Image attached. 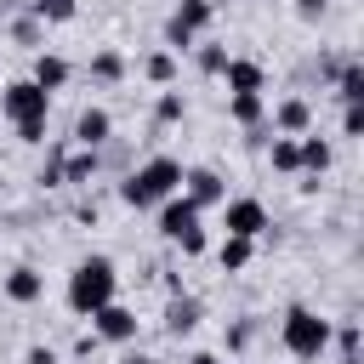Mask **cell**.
I'll return each mask as SVG.
<instances>
[{"label":"cell","instance_id":"1","mask_svg":"<svg viewBox=\"0 0 364 364\" xmlns=\"http://www.w3.org/2000/svg\"><path fill=\"white\" fill-rule=\"evenodd\" d=\"M176 188H182V165L159 154V159H148V165H136V171H131V176L119 182V199H125V205H136V210H148V205H159V199H171Z\"/></svg>","mask_w":364,"mask_h":364},{"label":"cell","instance_id":"2","mask_svg":"<svg viewBox=\"0 0 364 364\" xmlns=\"http://www.w3.org/2000/svg\"><path fill=\"white\" fill-rule=\"evenodd\" d=\"M114 290H119V273H114L108 256H85V262L68 273V307L85 313V318H91L102 301H114Z\"/></svg>","mask_w":364,"mask_h":364},{"label":"cell","instance_id":"3","mask_svg":"<svg viewBox=\"0 0 364 364\" xmlns=\"http://www.w3.org/2000/svg\"><path fill=\"white\" fill-rule=\"evenodd\" d=\"M279 341H284V353H296V358H318V353L330 347V318H318L313 307H290L284 324H279Z\"/></svg>","mask_w":364,"mask_h":364},{"label":"cell","instance_id":"4","mask_svg":"<svg viewBox=\"0 0 364 364\" xmlns=\"http://www.w3.org/2000/svg\"><path fill=\"white\" fill-rule=\"evenodd\" d=\"M0 108H6V119H11V125H23V119H46L51 91H40L34 80H11V85L0 91Z\"/></svg>","mask_w":364,"mask_h":364},{"label":"cell","instance_id":"5","mask_svg":"<svg viewBox=\"0 0 364 364\" xmlns=\"http://www.w3.org/2000/svg\"><path fill=\"white\" fill-rule=\"evenodd\" d=\"M210 11H216V0H182V6H176V17L165 23V46H171V51H188V46H193V34L210 23Z\"/></svg>","mask_w":364,"mask_h":364},{"label":"cell","instance_id":"6","mask_svg":"<svg viewBox=\"0 0 364 364\" xmlns=\"http://www.w3.org/2000/svg\"><path fill=\"white\" fill-rule=\"evenodd\" d=\"M91 336H97V341H131V336H136V313L119 307V301H102V307L91 313Z\"/></svg>","mask_w":364,"mask_h":364},{"label":"cell","instance_id":"7","mask_svg":"<svg viewBox=\"0 0 364 364\" xmlns=\"http://www.w3.org/2000/svg\"><path fill=\"white\" fill-rule=\"evenodd\" d=\"M222 222H228V233L256 239L267 228V210H262V199H222Z\"/></svg>","mask_w":364,"mask_h":364},{"label":"cell","instance_id":"8","mask_svg":"<svg viewBox=\"0 0 364 364\" xmlns=\"http://www.w3.org/2000/svg\"><path fill=\"white\" fill-rule=\"evenodd\" d=\"M182 193L205 210V205H222L228 199V182L216 176V171H205V165H193V171H182Z\"/></svg>","mask_w":364,"mask_h":364},{"label":"cell","instance_id":"9","mask_svg":"<svg viewBox=\"0 0 364 364\" xmlns=\"http://www.w3.org/2000/svg\"><path fill=\"white\" fill-rule=\"evenodd\" d=\"M188 228H199V205H193L188 193H182V199H176V193L159 199V233H165V239H182Z\"/></svg>","mask_w":364,"mask_h":364},{"label":"cell","instance_id":"10","mask_svg":"<svg viewBox=\"0 0 364 364\" xmlns=\"http://www.w3.org/2000/svg\"><path fill=\"white\" fill-rule=\"evenodd\" d=\"M108 131H114L108 108H85V114L74 119V142H80V148H97V142H108Z\"/></svg>","mask_w":364,"mask_h":364},{"label":"cell","instance_id":"11","mask_svg":"<svg viewBox=\"0 0 364 364\" xmlns=\"http://www.w3.org/2000/svg\"><path fill=\"white\" fill-rule=\"evenodd\" d=\"M40 290H46V279H40L34 267H11V273H6V296H11L17 307H28V301H40Z\"/></svg>","mask_w":364,"mask_h":364},{"label":"cell","instance_id":"12","mask_svg":"<svg viewBox=\"0 0 364 364\" xmlns=\"http://www.w3.org/2000/svg\"><path fill=\"white\" fill-rule=\"evenodd\" d=\"M307 119H313V108H307L301 97H290V102H279V108H273V131H284V136H301V131H307Z\"/></svg>","mask_w":364,"mask_h":364},{"label":"cell","instance_id":"13","mask_svg":"<svg viewBox=\"0 0 364 364\" xmlns=\"http://www.w3.org/2000/svg\"><path fill=\"white\" fill-rule=\"evenodd\" d=\"M222 80H228V91H262V68L245 63V57H228L222 63Z\"/></svg>","mask_w":364,"mask_h":364},{"label":"cell","instance_id":"14","mask_svg":"<svg viewBox=\"0 0 364 364\" xmlns=\"http://www.w3.org/2000/svg\"><path fill=\"white\" fill-rule=\"evenodd\" d=\"M193 324H199V301H193V296H171V307H165V330H171V336H188Z\"/></svg>","mask_w":364,"mask_h":364},{"label":"cell","instance_id":"15","mask_svg":"<svg viewBox=\"0 0 364 364\" xmlns=\"http://www.w3.org/2000/svg\"><path fill=\"white\" fill-rule=\"evenodd\" d=\"M63 80H68V63L51 57V51H40V57H34V85H40V91H57Z\"/></svg>","mask_w":364,"mask_h":364},{"label":"cell","instance_id":"16","mask_svg":"<svg viewBox=\"0 0 364 364\" xmlns=\"http://www.w3.org/2000/svg\"><path fill=\"white\" fill-rule=\"evenodd\" d=\"M336 97H341V102H364V68H358V63H347V68L336 74Z\"/></svg>","mask_w":364,"mask_h":364},{"label":"cell","instance_id":"17","mask_svg":"<svg viewBox=\"0 0 364 364\" xmlns=\"http://www.w3.org/2000/svg\"><path fill=\"white\" fill-rule=\"evenodd\" d=\"M216 256H222V273H239V267L250 262V239H239V233H228Z\"/></svg>","mask_w":364,"mask_h":364},{"label":"cell","instance_id":"18","mask_svg":"<svg viewBox=\"0 0 364 364\" xmlns=\"http://www.w3.org/2000/svg\"><path fill=\"white\" fill-rule=\"evenodd\" d=\"M296 148H301V171H307V176H318V171L330 165V142H318V136H307V142H296Z\"/></svg>","mask_w":364,"mask_h":364},{"label":"cell","instance_id":"19","mask_svg":"<svg viewBox=\"0 0 364 364\" xmlns=\"http://www.w3.org/2000/svg\"><path fill=\"white\" fill-rule=\"evenodd\" d=\"M91 171H97V148H80V154L63 159V182H85Z\"/></svg>","mask_w":364,"mask_h":364},{"label":"cell","instance_id":"20","mask_svg":"<svg viewBox=\"0 0 364 364\" xmlns=\"http://www.w3.org/2000/svg\"><path fill=\"white\" fill-rule=\"evenodd\" d=\"M233 119L239 125H256L262 119V91H233Z\"/></svg>","mask_w":364,"mask_h":364},{"label":"cell","instance_id":"21","mask_svg":"<svg viewBox=\"0 0 364 364\" xmlns=\"http://www.w3.org/2000/svg\"><path fill=\"white\" fill-rule=\"evenodd\" d=\"M273 165L290 171V176L301 171V148H296V136H273Z\"/></svg>","mask_w":364,"mask_h":364},{"label":"cell","instance_id":"22","mask_svg":"<svg viewBox=\"0 0 364 364\" xmlns=\"http://www.w3.org/2000/svg\"><path fill=\"white\" fill-rule=\"evenodd\" d=\"M142 74H148L154 85H165V80H176V57H171V51H154V57L142 63Z\"/></svg>","mask_w":364,"mask_h":364},{"label":"cell","instance_id":"23","mask_svg":"<svg viewBox=\"0 0 364 364\" xmlns=\"http://www.w3.org/2000/svg\"><path fill=\"white\" fill-rule=\"evenodd\" d=\"M34 17L40 23H68L74 17V0H34Z\"/></svg>","mask_w":364,"mask_h":364},{"label":"cell","instance_id":"24","mask_svg":"<svg viewBox=\"0 0 364 364\" xmlns=\"http://www.w3.org/2000/svg\"><path fill=\"white\" fill-rule=\"evenodd\" d=\"M91 74H97V80H119V74H125V63H119L114 51H97V57H91Z\"/></svg>","mask_w":364,"mask_h":364},{"label":"cell","instance_id":"25","mask_svg":"<svg viewBox=\"0 0 364 364\" xmlns=\"http://www.w3.org/2000/svg\"><path fill=\"white\" fill-rule=\"evenodd\" d=\"M154 114H159V125H171V119H182V97H176V91H165Z\"/></svg>","mask_w":364,"mask_h":364},{"label":"cell","instance_id":"26","mask_svg":"<svg viewBox=\"0 0 364 364\" xmlns=\"http://www.w3.org/2000/svg\"><path fill=\"white\" fill-rule=\"evenodd\" d=\"M222 63H228L222 46H205V51H199V68H205V74H222Z\"/></svg>","mask_w":364,"mask_h":364},{"label":"cell","instance_id":"27","mask_svg":"<svg viewBox=\"0 0 364 364\" xmlns=\"http://www.w3.org/2000/svg\"><path fill=\"white\" fill-rule=\"evenodd\" d=\"M176 245H182V256H199V250H205V228H188Z\"/></svg>","mask_w":364,"mask_h":364},{"label":"cell","instance_id":"28","mask_svg":"<svg viewBox=\"0 0 364 364\" xmlns=\"http://www.w3.org/2000/svg\"><path fill=\"white\" fill-rule=\"evenodd\" d=\"M17 136H23V142H46V119H23Z\"/></svg>","mask_w":364,"mask_h":364},{"label":"cell","instance_id":"29","mask_svg":"<svg viewBox=\"0 0 364 364\" xmlns=\"http://www.w3.org/2000/svg\"><path fill=\"white\" fill-rule=\"evenodd\" d=\"M341 125H347V136H358V131H364V108L347 102V119H341Z\"/></svg>","mask_w":364,"mask_h":364},{"label":"cell","instance_id":"30","mask_svg":"<svg viewBox=\"0 0 364 364\" xmlns=\"http://www.w3.org/2000/svg\"><path fill=\"white\" fill-rule=\"evenodd\" d=\"M11 34H17V40H23V46H34V40H40V23H28V17H23V23H17V28H11Z\"/></svg>","mask_w":364,"mask_h":364},{"label":"cell","instance_id":"31","mask_svg":"<svg viewBox=\"0 0 364 364\" xmlns=\"http://www.w3.org/2000/svg\"><path fill=\"white\" fill-rule=\"evenodd\" d=\"M23 364H57V353H51V347H28V353H23Z\"/></svg>","mask_w":364,"mask_h":364},{"label":"cell","instance_id":"32","mask_svg":"<svg viewBox=\"0 0 364 364\" xmlns=\"http://www.w3.org/2000/svg\"><path fill=\"white\" fill-rule=\"evenodd\" d=\"M296 6H301V17H318V11L330 6V0H296Z\"/></svg>","mask_w":364,"mask_h":364},{"label":"cell","instance_id":"33","mask_svg":"<svg viewBox=\"0 0 364 364\" xmlns=\"http://www.w3.org/2000/svg\"><path fill=\"white\" fill-rule=\"evenodd\" d=\"M188 364H222V358H216V353H193Z\"/></svg>","mask_w":364,"mask_h":364}]
</instances>
